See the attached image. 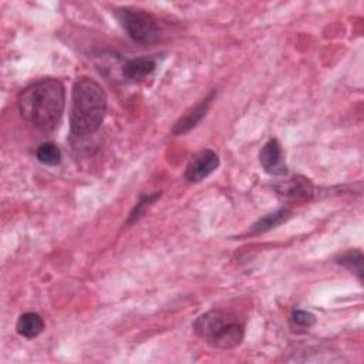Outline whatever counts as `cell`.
I'll return each mask as SVG.
<instances>
[{"label":"cell","mask_w":364,"mask_h":364,"mask_svg":"<svg viewBox=\"0 0 364 364\" xmlns=\"http://www.w3.org/2000/svg\"><path fill=\"white\" fill-rule=\"evenodd\" d=\"M290 216H291V210L290 209H279V210H276L273 213L264 215L256 223L252 225V228L249 229V235L266 233V232L277 228L283 222H286Z\"/></svg>","instance_id":"9c48e42d"},{"label":"cell","mask_w":364,"mask_h":364,"mask_svg":"<svg viewBox=\"0 0 364 364\" xmlns=\"http://www.w3.org/2000/svg\"><path fill=\"white\" fill-rule=\"evenodd\" d=\"M219 166V156L212 149H203L193 155L185 168L188 182H199L209 176Z\"/></svg>","instance_id":"5b68a950"},{"label":"cell","mask_w":364,"mask_h":364,"mask_svg":"<svg viewBox=\"0 0 364 364\" xmlns=\"http://www.w3.org/2000/svg\"><path fill=\"white\" fill-rule=\"evenodd\" d=\"M192 328L210 347L220 350L237 347L245 336V326L240 318L225 310H209L200 314L193 321Z\"/></svg>","instance_id":"3957f363"},{"label":"cell","mask_w":364,"mask_h":364,"mask_svg":"<svg viewBox=\"0 0 364 364\" xmlns=\"http://www.w3.org/2000/svg\"><path fill=\"white\" fill-rule=\"evenodd\" d=\"M107 111L104 88L90 77H80L73 85L70 131L74 136H88L98 131Z\"/></svg>","instance_id":"7a4b0ae2"},{"label":"cell","mask_w":364,"mask_h":364,"mask_svg":"<svg viewBox=\"0 0 364 364\" xmlns=\"http://www.w3.org/2000/svg\"><path fill=\"white\" fill-rule=\"evenodd\" d=\"M36 156L41 164L54 166V165L60 164V161H61V151L53 142H44L37 148Z\"/></svg>","instance_id":"4fadbf2b"},{"label":"cell","mask_w":364,"mask_h":364,"mask_svg":"<svg viewBox=\"0 0 364 364\" xmlns=\"http://www.w3.org/2000/svg\"><path fill=\"white\" fill-rule=\"evenodd\" d=\"M115 16L128 36L139 44H152L159 38V26L152 14L134 7H119Z\"/></svg>","instance_id":"277c9868"},{"label":"cell","mask_w":364,"mask_h":364,"mask_svg":"<svg viewBox=\"0 0 364 364\" xmlns=\"http://www.w3.org/2000/svg\"><path fill=\"white\" fill-rule=\"evenodd\" d=\"M161 196V192H154V193H148V195H142L141 196V200L134 206L132 212L129 213V218H128V223L131 222H135L136 219L141 218V215L144 213V210L152 203L155 202L158 198Z\"/></svg>","instance_id":"9a60e30c"},{"label":"cell","mask_w":364,"mask_h":364,"mask_svg":"<svg viewBox=\"0 0 364 364\" xmlns=\"http://www.w3.org/2000/svg\"><path fill=\"white\" fill-rule=\"evenodd\" d=\"M262 168L270 175H283L287 168L284 164V155L282 151V145L276 138H270L260 149L259 154Z\"/></svg>","instance_id":"52a82bcc"},{"label":"cell","mask_w":364,"mask_h":364,"mask_svg":"<svg viewBox=\"0 0 364 364\" xmlns=\"http://www.w3.org/2000/svg\"><path fill=\"white\" fill-rule=\"evenodd\" d=\"M43 328H44V320L41 318L40 314L33 311L21 314L16 324L17 333L26 338L37 337L43 331Z\"/></svg>","instance_id":"30bf717a"},{"label":"cell","mask_w":364,"mask_h":364,"mask_svg":"<svg viewBox=\"0 0 364 364\" xmlns=\"http://www.w3.org/2000/svg\"><path fill=\"white\" fill-rule=\"evenodd\" d=\"M289 321L294 330H309L316 324V316L307 310H294Z\"/></svg>","instance_id":"5bb4252c"},{"label":"cell","mask_w":364,"mask_h":364,"mask_svg":"<svg viewBox=\"0 0 364 364\" xmlns=\"http://www.w3.org/2000/svg\"><path fill=\"white\" fill-rule=\"evenodd\" d=\"M336 262L353 272L360 280L363 279V255L360 250H347L346 253L340 255Z\"/></svg>","instance_id":"7c38bea8"},{"label":"cell","mask_w":364,"mask_h":364,"mask_svg":"<svg viewBox=\"0 0 364 364\" xmlns=\"http://www.w3.org/2000/svg\"><path fill=\"white\" fill-rule=\"evenodd\" d=\"M65 105V90L60 80L43 78L27 85L17 98L20 115L41 132L54 131Z\"/></svg>","instance_id":"6da1fadb"},{"label":"cell","mask_w":364,"mask_h":364,"mask_svg":"<svg viewBox=\"0 0 364 364\" xmlns=\"http://www.w3.org/2000/svg\"><path fill=\"white\" fill-rule=\"evenodd\" d=\"M277 193L291 202H304L313 196L314 188L310 179L301 175H294L276 185Z\"/></svg>","instance_id":"8992f818"},{"label":"cell","mask_w":364,"mask_h":364,"mask_svg":"<svg viewBox=\"0 0 364 364\" xmlns=\"http://www.w3.org/2000/svg\"><path fill=\"white\" fill-rule=\"evenodd\" d=\"M156 67V63L152 58L141 57V58H132L125 63L122 67V74L128 80H141L145 75L151 74Z\"/></svg>","instance_id":"8fae6325"},{"label":"cell","mask_w":364,"mask_h":364,"mask_svg":"<svg viewBox=\"0 0 364 364\" xmlns=\"http://www.w3.org/2000/svg\"><path fill=\"white\" fill-rule=\"evenodd\" d=\"M213 98H215V91H212L202 101H199L193 108H191L182 118H179L176 121V124L172 128V134L181 135V134H185V132L191 131L192 128H195L200 122V119L206 115Z\"/></svg>","instance_id":"ba28073f"}]
</instances>
